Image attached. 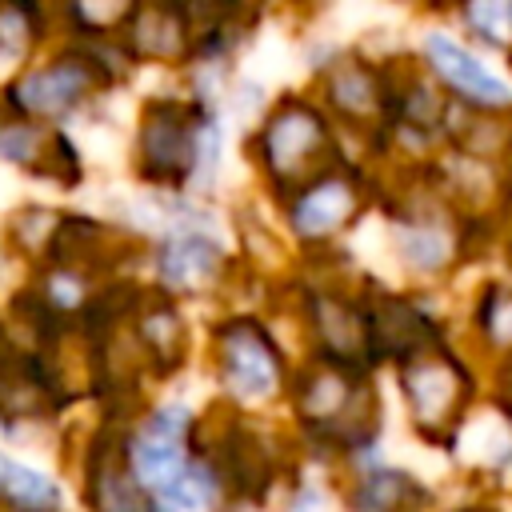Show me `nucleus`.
Here are the masks:
<instances>
[{
    "mask_svg": "<svg viewBox=\"0 0 512 512\" xmlns=\"http://www.w3.org/2000/svg\"><path fill=\"white\" fill-rule=\"evenodd\" d=\"M284 400L300 444L332 460H368L384 432V404L372 376L364 372L300 360L292 364Z\"/></svg>",
    "mask_w": 512,
    "mask_h": 512,
    "instance_id": "1",
    "label": "nucleus"
},
{
    "mask_svg": "<svg viewBox=\"0 0 512 512\" xmlns=\"http://www.w3.org/2000/svg\"><path fill=\"white\" fill-rule=\"evenodd\" d=\"M136 176L160 192L208 188L220 160L216 108L196 96H148L136 120Z\"/></svg>",
    "mask_w": 512,
    "mask_h": 512,
    "instance_id": "2",
    "label": "nucleus"
},
{
    "mask_svg": "<svg viewBox=\"0 0 512 512\" xmlns=\"http://www.w3.org/2000/svg\"><path fill=\"white\" fill-rule=\"evenodd\" d=\"M192 424H196V412L188 404H160L144 412L136 424H128L124 452L136 480L156 500V508L168 504L184 512H200V508L220 512L224 508L220 484L208 460L196 456L192 448Z\"/></svg>",
    "mask_w": 512,
    "mask_h": 512,
    "instance_id": "3",
    "label": "nucleus"
},
{
    "mask_svg": "<svg viewBox=\"0 0 512 512\" xmlns=\"http://www.w3.org/2000/svg\"><path fill=\"white\" fill-rule=\"evenodd\" d=\"M248 152L260 168L264 188L276 200L292 196L320 172L348 160L336 124L304 92H284L264 108L256 132L248 136Z\"/></svg>",
    "mask_w": 512,
    "mask_h": 512,
    "instance_id": "4",
    "label": "nucleus"
},
{
    "mask_svg": "<svg viewBox=\"0 0 512 512\" xmlns=\"http://www.w3.org/2000/svg\"><path fill=\"white\" fill-rule=\"evenodd\" d=\"M208 356H212V376L224 392V404H232L236 412L248 416V408H268L284 400L292 360L284 344L272 336L268 320L252 312H232L216 320Z\"/></svg>",
    "mask_w": 512,
    "mask_h": 512,
    "instance_id": "5",
    "label": "nucleus"
},
{
    "mask_svg": "<svg viewBox=\"0 0 512 512\" xmlns=\"http://www.w3.org/2000/svg\"><path fill=\"white\" fill-rule=\"evenodd\" d=\"M392 372H396L412 432L424 444L448 452L456 432H460V424H464V416L480 400V384H476L472 364L448 340H440V344L400 360Z\"/></svg>",
    "mask_w": 512,
    "mask_h": 512,
    "instance_id": "6",
    "label": "nucleus"
},
{
    "mask_svg": "<svg viewBox=\"0 0 512 512\" xmlns=\"http://www.w3.org/2000/svg\"><path fill=\"white\" fill-rule=\"evenodd\" d=\"M376 204V184L372 172L340 160L336 168L320 172L316 180H308L304 188H296L292 196L280 200V216L288 224V236L304 248V252H328L336 248L360 220L364 212Z\"/></svg>",
    "mask_w": 512,
    "mask_h": 512,
    "instance_id": "7",
    "label": "nucleus"
},
{
    "mask_svg": "<svg viewBox=\"0 0 512 512\" xmlns=\"http://www.w3.org/2000/svg\"><path fill=\"white\" fill-rule=\"evenodd\" d=\"M296 316L308 340V360L364 372L372 376V344H368V312L364 288L336 284L328 276L296 284Z\"/></svg>",
    "mask_w": 512,
    "mask_h": 512,
    "instance_id": "8",
    "label": "nucleus"
},
{
    "mask_svg": "<svg viewBox=\"0 0 512 512\" xmlns=\"http://www.w3.org/2000/svg\"><path fill=\"white\" fill-rule=\"evenodd\" d=\"M112 84H120V80L104 68V60L88 44H72L60 56H52L48 64H36V68L20 72L4 88L0 104H8L12 112H20L28 120L48 124V120H60V116L76 112L80 104L96 100Z\"/></svg>",
    "mask_w": 512,
    "mask_h": 512,
    "instance_id": "9",
    "label": "nucleus"
},
{
    "mask_svg": "<svg viewBox=\"0 0 512 512\" xmlns=\"http://www.w3.org/2000/svg\"><path fill=\"white\" fill-rule=\"evenodd\" d=\"M336 132H356L368 148H376L388 124V84L380 60L364 52H336L316 68V96Z\"/></svg>",
    "mask_w": 512,
    "mask_h": 512,
    "instance_id": "10",
    "label": "nucleus"
},
{
    "mask_svg": "<svg viewBox=\"0 0 512 512\" xmlns=\"http://www.w3.org/2000/svg\"><path fill=\"white\" fill-rule=\"evenodd\" d=\"M152 268H156V288L168 300H180V296H216L232 280V256H228V248L212 232L192 228V224L168 228V236L152 252Z\"/></svg>",
    "mask_w": 512,
    "mask_h": 512,
    "instance_id": "11",
    "label": "nucleus"
},
{
    "mask_svg": "<svg viewBox=\"0 0 512 512\" xmlns=\"http://www.w3.org/2000/svg\"><path fill=\"white\" fill-rule=\"evenodd\" d=\"M364 312H368V344L372 364H400L440 340H448L444 324L428 304L412 292H388V288H364Z\"/></svg>",
    "mask_w": 512,
    "mask_h": 512,
    "instance_id": "12",
    "label": "nucleus"
},
{
    "mask_svg": "<svg viewBox=\"0 0 512 512\" xmlns=\"http://www.w3.org/2000/svg\"><path fill=\"white\" fill-rule=\"evenodd\" d=\"M128 424H104L80 460V492L88 512H160L148 488L136 480L128 452H124Z\"/></svg>",
    "mask_w": 512,
    "mask_h": 512,
    "instance_id": "13",
    "label": "nucleus"
},
{
    "mask_svg": "<svg viewBox=\"0 0 512 512\" xmlns=\"http://www.w3.org/2000/svg\"><path fill=\"white\" fill-rule=\"evenodd\" d=\"M420 64L436 80V88L464 108H512V84L496 76L468 44H460L448 32H424L420 40Z\"/></svg>",
    "mask_w": 512,
    "mask_h": 512,
    "instance_id": "14",
    "label": "nucleus"
},
{
    "mask_svg": "<svg viewBox=\"0 0 512 512\" xmlns=\"http://www.w3.org/2000/svg\"><path fill=\"white\" fill-rule=\"evenodd\" d=\"M0 160L28 176L52 180L60 188H76L84 180L76 144L60 128L28 120V116L12 112L8 104H0Z\"/></svg>",
    "mask_w": 512,
    "mask_h": 512,
    "instance_id": "15",
    "label": "nucleus"
},
{
    "mask_svg": "<svg viewBox=\"0 0 512 512\" xmlns=\"http://www.w3.org/2000/svg\"><path fill=\"white\" fill-rule=\"evenodd\" d=\"M128 332L136 340L140 364L148 376H172L184 368L192 336L188 320L176 300H168L160 288H140L132 312H128Z\"/></svg>",
    "mask_w": 512,
    "mask_h": 512,
    "instance_id": "16",
    "label": "nucleus"
},
{
    "mask_svg": "<svg viewBox=\"0 0 512 512\" xmlns=\"http://www.w3.org/2000/svg\"><path fill=\"white\" fill-rule=\"evenodd\" d=\"M120 44L132 64H188L192 60V32L184 4H128L120 24Z\"/></svg>",
    "mask_w": 512,
    "mask_h": 512,
    "instance_id": "17",
    "label": "nucleus"
},
{
    "mask_svg": "<svg viewBox=\"0 0 512 512\" xmlns=\"http://www.w3.org/2000/svg\"><path fill=\"white\" fill-rule=\"evenodd\" d=\"M344 512H432V492L404 468L360 460L344 488Z\"/></svg>",
    "mask_w": 512,
    "mask_h": 512,
    "instance_id": "18",
    "label": "nucleus"
},
{
    "mask_svg": "<svg viewBox=\"0 0 512 512\" xmlns=\"http://www.w3.org/2000/svg\"><path fill=\"white\" fill-rule=\"evenodd\" d=\"M472 336L496 364L512 356V280H484L472 304Z\"/></svg>",
    "mask_w": 512,
    "mask_h": 512,
    "instance_id": "19",
    "label": "nucleus"
},
{
    "mask_svg": "<svg viewBox=\"0 0 512 512\" xmlns=\"http://www.w3.org/2000/svg\"><path fill=\"white\" fill-rule=\"evenodd\" d=\"M0 496L16 512H56L60 508V488L32 464L0 460Z\"/></svg>",
    "mask_w": 512,
    "mask_h": 512,
    "instance_id": "20",
    "label": "nucleus"
},
{
    "mask_svg": "<svg viewBox=\"0 0 512 512\" xmlns=\"http://www.w3.org/2000/svg\"><path fill=\"white\" fill-rule=\"evenodd\" d=\"M56 224H60V212L40 208V204H28V208L12 212V220H8V240H12V248H20L24 256H40V260H44Z\"/></svg>",
    "mask_w": 512,
    "mask_h": 512,
    "instance_id": "21",
    "label": "nucleus"
},
{
    "mask_svg": "<svg viewBox=\"0 0 512 512\" xmlns=\"http://www.w3.org/2000/svg\"><path fill=\"white\" fill-rule=\"evenodd\" d=\"M456 16H460V24H464L476 40H484L488 48H500V52L512 48V12H508V4L480 0V4L456 8Z\"/></svg>",
    "mask_w": 512,
    "mask_h": 512,
    "instance_id": "22",
    "label": "nucleus"
},
{
    "mask_svg": "<svg viewBox=\"0 0 512 512\" xmlns=\"http://www.w3.org/2000/svg\"><path fill=\"white\" fill-rule=\"evenodd\" d=\"M40 36V8L28 4H0V56H28Z\"/></svg>",
    "mask_w": 512,
    "mask_h": 512,
    "instance_id": "23",
    "label": "nucleus"
},
{
    "mask_svg": "<svg viewBox=\"0 0 512 512\" xmlns=\"http://www.w3.org/2000/svg\"><path fill=\"white\" fill-rule=\"evenodd\" d=\"M496 380H500V388H496V396H492V400L512 416V356H508L504 364H496Z\"/></svg>",
    "mask_w": 512,
    "mask_h": 512,
    "instance_id": "24",
    "label": "nucleus"
},
{
    "mask_svg": "<svg viewBox=\"0 0 512 512\" xmlns=\"http://www.w3.org/2000/svg\"><path fill=\"white\" fill-rule=\"evenodd\" d=\"M504 176H508V184H512V152H508V164H504Z\"/></svg>",
    "mask_w": 512,
    "mask_h": 512,
    "instance_id": "25",
    "label": "nucleus"
},
{
    "mask_svg": "<svg viewBox=\"0 0 512 512\" xmlns=\"http://www.w3.org/2000/svg\"><path fill=\"white\" fill-rule=\"evenodd\" d=\"M508 60H512V48H508Z\"/></svg>",
    "mask_w": 512,
    "mask_h": 512,
    "instance_id": "26",
    "label": "nucleus"
}]
</instances>
